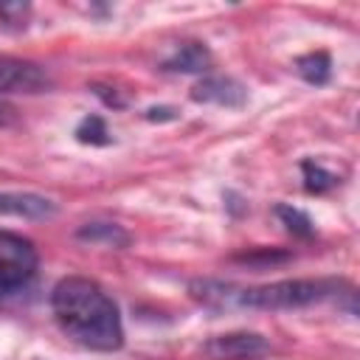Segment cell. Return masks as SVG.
I'll return each mask as SVG.
<instances>
[{
  "label": "cell",
  "instance_id": "cell-18",
  "mask_svg": "<svg viewBox=\"0 0 360 360\" xmlns=\"http://www.w3.org/2000/svg\"><path fill=\"white\" fill-rule=\"evenodd\" d=\"M14 118H17V110H14V104H8V101L0 96V127H8Z\"/></svg>",
  "mask_w": 360,
  "mask_h": 360
},
{
  "label": "cell",
  "instance_id": "cell-10",
  "mask_svg": "<svg viewBox=\"0 0 360 360\" xmlns=\"http://www.w3.org/2000/svg\"><path fill=\"white\" fill-rule=\"evenodd\" d=\"M76 239L90 242V245H101V248H115V250L129 245V233L115 222H84L76 231Z\"/></svg>",
  "mask_w": 360,
  "mask_h": 360
},
{
  "label": "cell",
  "instance_id": "cell-5",
  "mask_svg": "<svg viewBox=\"0 0 360 360\" xmlns=\"http://www.w3.org/2000/svg\"><path fill=\"white\" fill-rule=\"evenodd\" d=\"M53 84L51 73L28 59H0V93H45Z\"/></svg>",
  "mask_w": 360,
  "mask_h": 360
},
{
  "label": "cell",
  "instance_id": "cell-3",
  "mask_svg": "<svg viewBox=\"0 0 360 360\" xmlns=\"http://www.w3.org/2000/svg\"><path fill=\"white\" fill-rule=\"evenodd\" d=\"M37 248L31 239L0 231V295L25 287L37 273Z\"/></svg>",
  "mask_w": 360,
  "mask_h": 360
},
{
  "label": "cell",
  "instance_id": "cell-6",
  "mask_svg": "<svg viewBox=\"0 0 360 360\" xmlns=\"http://www.w3.org/2000/svg\"><path fill=\"white\" fill-rule=\"evenodd\" d=\"M191 101L197 104H217V107H245L248 104V87L233 76L208 73L191 87Z\"/></svg>",
  "mask_w": 360,
  "mask_h": 360
},
{
  "label": "cell",
  "instance_id": "cell-14",
  "mask_svg": "<svg viewBox=\"0 0 360 360\" xmlns=\"http://www.w3.org/2000/svg\"><path fill=\"white\" fill-rule=\"evenodd\" d=\"M276 217L281 219V225L292 233V236H312V231H315V225H312V219H309V214L307 211H301V208H295V205H276Z\"/></svg>",
  "mask_w": 360,
  "mask_h": 360
},
{
  "label": "cell",
  "instance_id": "cell-8",
  "mask_svg": "<svg viewBox=\"0 0 360 360\" xmlns=\"http://www.w3.org/2000/svg\"><path fill=\"white\" fill-rule=\"evenodd\" d=\"M160 68L166 73H205L211 68V51L202 42H180Z\"/></svg>",
  "mask_w": 360,
  "mask_h": 360
},
{
  "label": "cell",
  "instance_id": "cell-4",
  "mask_svg": "<svg viewBox=\"0 0 360 360\" xmlns=\"http://www.w3.org/2000/svg\"><path fill=\"white\" fill-rule=\"evenodd\" d=\"M270 352V343L259 332H225L202 343V354L211 360H253Z\"/></svg>",
  "mask_w": 360,
  "mask_h": 360
},
{
  "label": "cell",
  "instance_id": "cell-9",
  "mask_svg": "<svg viewBox=\"0 0 360 360\" xmlns=\"http://www.w3.org/2000/svg\"><path fill=\"white\" fill-rule=\"evenodd\" d=\"M188 292H191V298H197L200 304L217 307V309L233 307V304H236V295H239V290H236L233 284H225V281H217V278H194V281L188 284Z\"/></svg>",
  "mask_w": 360,
  "mask_h": 360
},
{
  "label": "cell",
  "instance_id": "cell-16",
  "mask_svg": "<svg viewBox=\"0 0 360 360\" xmlns=\"http://www.w3.org/2000/svg\"><path fill=\"white\" fill-rule=\"evenodd\" d=\"M28 14H31V6L28 3H0V20L8 25V28H25L28 22Z\"/></svg>",
  "mask_w": 360,
  "mask_h": 360
},
{
  "label": "cell",
  "instance_id": "cell-13",
  "mask_svg": "<svg viewBox=\"0 0 360 360\" xmlns=\"http://www.w3.org/2000/svg\"><path fill=\"white\" fill-rule=\"evenodd\" d=\"M76 141L79 143H90V146H107L112 141L107 124L101 115H84L76 127Z\"/></svg>",
  "mask_w": 360,
  "mask_h": 360
},
{
  "label": "cell",
  "instance_id": "cell-7",
  "mask_svg": "<svg viewBox=\"0 0 360 360\" xmlns=\"http://www.w3.org/2000/svg\"><path fill=\"white\" fill-rule=\"evenodd\" d=\"M56 202L34 194V191H0V214L3 217H17V219H53L56 217Z\"/></svg>",
  "mask_w": 360,
  "mask_h": 360
},
{
  "label": "cell",
  "instance_id": "cell-15",
  "mask_svg": "<svg viewBox=\"0 0 360 360\" xmlns=\"http://www.w3.org/2000/svg\"><path fill=\"white\" fill-rule=\"evenodd\" d=\"M290 253L287 250H267V248H259V250H250V253H242L236 256V262H245V264H253V267H267V264H276V262H287Z\"/></svg>",
  "mask_w": 360,
  "mask_h": 360
},
{
  "label": "cell",
  "instance_id": "cell-12",
  "mask_svg": "<svg viewBox=\"0 0 360 360\" xmlns=\"http://www.w3.org/2000/svg\"><path fill=\"white\" fill-rule=\"evenodd\" d=\"M301 174H304V188L309 194H323V191L338 186V174L329 172L326 166L315 163V160H304L301 163Z\"/></svg>",
  "mask_w": 360,
  "mask_h": 360
},
{
  "label": "cell",
  "instance_id": "cell-11",
  "mask_svg": "<svg viewBox=\"0 0 360 360\" xmlns=\"http://www.w3.org/2000/svg\"><path fill=\"white\" fill-rule=\"evenodd\" d=\"M295 70H298V76H301L307 84L321 87V84H326L329 76H332V59H329L326 51H312V53H304V56L295 59Z\"/></svg>",
  "mask_w": 360,
  "mask_h": 360
},
{
  "label": "cell",
  "instance_id": "cell-17",
  "mask_svg": "<svg viewBox=\"0 0 360 360\" xmlns=\"http://www.w3.org/2000/svg\"><path fill=\"white\" fill-rule=\"evenodd\" d=\"M180 112L174 110V107H149L146 112H143V118L146 121H174Z\"/></svg>",
  "mask_w": 360,
  "mask_h": 360
},
{
  "label": "cell",
  "instance_id": "cell-1",
  "mask_svg": "<svg viewBox=\"0 0 360 360\" xmlns=\"http://www.w3.org/2000/svg\"><path fill=\"white\" fill-rule=\"evenodd\" d=\"M51 309L59 329L84 349L115 352L124 346L118 304L107 290L84 276H65L51 290Z\"/></svg>",
  "mask_w": 360,
  "mask_h": 360
},
{
  "label": "cell",
  "instance_id": "cell-2",
  "mask_svg": "<svg viewBox=\"0 0 360 360\" xmlns=\"http://www.w3.org/2000/svg\"><path fill=\"white\" fill-rule=\"evenodd\" d=\"M352 295V287L340 278H281L262 287L239 290L236 307L248 309H301L318 301Z\"/></svg>",
  "mask_w": 360,
  "mask_h": 360
}]
</instances>
